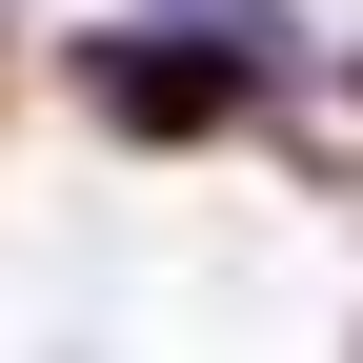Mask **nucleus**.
I'll return each instance as SVG.
<instances>
[{"mask_svg": "<svg viewBox=\"0 0 363 363\" xmlns=\"http://www.w3.org/2000/svg\"><path fill=\"white\" fill-rule=\"evenodd\" d=\"M40 101L101 162H283L303 142V81H262L242 40H202L182 0H101V21L40 61Z\"/></svg>", "mask_w": 363, "mask_h": 363, "instance_id": "obj_1", "label": "nucleus"}, {"mask_svg": "<svg viewBox=\"0 0 363 363\" xmlns=\"http://www.w3.org/2000/svg\"><path fill=\"white\" fill-rule=\"evenodd\" d=\"M0 121H21V40H0Z\"/></svg>", "mask_w": 363, "mask_h": 363, "instance_id": "obj_2", "label": "nucleus"}, {"mask_svg": "<svg viewBox=\"0 0 363 363\" xmlns=\"http://www.w3.org/2000/svg\"><path fill=\"white\" fill-rule=\"evenodd\" d=\"M323 81H343V121H363V61H323Z\"/></svg>", "mask_w": 363, "mask_h": 363, "instance_id": "obj_3", "label": "nucleus"}]
</instances>
